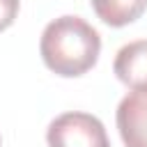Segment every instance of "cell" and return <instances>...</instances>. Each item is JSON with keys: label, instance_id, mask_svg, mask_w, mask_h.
<instances>
[{"label": "cell", "instance_id": "6da1fadb", "mask_svg": "<svg viewBox=\"0 0 147 147\" xmlns=\"http://www.w3.org/2000/svg\"><path fill=\"white\" fill-rule=\"evenodd\" d=\"M39 53L53 74L64 78L83 76L99 60L101 37L85 18L60 16L44 28Z\"/></svg>", "mask_w": 147, "mask_h": 147}, {"label": "cell", "instance_id": "7a4b0ae2", "mask_svg": "<svg viewBox=\"0 0 147 147\" xmlns=\"http://www.w3.org/2000/svg\"><path fill=\"white\" fill-rule=\"evenodd\" d=\"M48 147H110L99 117L80 110L57 115L46 129Z\"/></svg>", "mask_w": 147, "mask_h": 147}, {"label": "cell", "instance_id": "3957f363", "mask_svg": "<svg viewBox=\"0 0 147 147\" xmlns=\"http://www.w3.org/2000/svg\"><path fill=\"white\" fill-rule=\"evenodd\" d=\"M115 119L126 147H147V90L129 92L119 101Z\"/></svg>", "mask_w": 147, "mask_h": 147}, {"label": "cell", "instance_id": "277c9868", "mask_svg": "<svg viewBox=\"0 0 147 147\" xmlns=\"http://www.w3.org/2000/svg\"><path fill=\"white\" fill-rule=\"evenodd\" d=\"M113 71L131 90H147V39L122 46L115 55Z\"/></svg>", "mask_w": 147, "mask_h": 147}, {"label": "cell", "instance_id": "5b68a950", "mask_svg": "<svg viewBox=\"0 0 147 147\" xmlns=\"http://www.w3.org/2000/svg\"><path fill=\"white\" fill-rule=\"evenodd\" d=\"M94 14L113 28L133 23L147 9V0H90Z\"/></svg>", "mask_w": 147, "mask_h": 147}, {"label": "cell", "instance_id": "8992f818", "mask_svg": "<svg viewBox=\"0 0 147 147\" xmlns=\"http://www.w3.org/2000/svg\"><path fill=\"white\" fill-rule=\"evenodd\" d=\"M18 7H21V0H0V32L14 23Z\"/></svg>", "mask_w": 147, "mask_h": 147}, {"label": "cell", "instance_id": "52a82bcc", "mask_svg": "<svg viewBox=\"0 0 147 147\" xmlns=\"http://www.w3.org/2000/svg\"><path fill=\"white\" fill-rule=\"evenodd\" d=\"M0 147H2V140H0Z\"/></svg>", "mask_w": 147, "mask_h": 147}]
</instances>
